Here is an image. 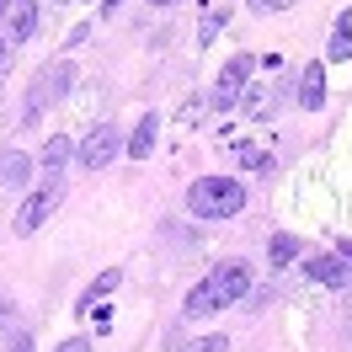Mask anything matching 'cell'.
<instances>
[{"label":"cell","instance_id":"6da1fadb","mask_svg":"<svg viewBox=\"0 0 352 352\" xmlns=\"http://www.w3.org/2000/svg\"><path fill=\"white\" fill-rule=\"evenodd\" d=\"M245 288H251V267H245V262H219L192 294H187L182 315H187V320H208V315H219V309L241 305Z\"/></svg>","mask_w":352,"mask_h":352},{"label":"cell","instance_id":"7a4b0ae2","mask_svg":"<svg viewBox=\"0 0 352 352\" xmlns=\"http://www.w3.org/2000/svg\"><path fill=\"white\" fill-rule=\"evenodd\" d=\"M245 208V187L235 176H198L187 192V214L192 219H235Z\"/></svg>","mask_w":352,"mask_h":352},{"label":"cell","instance_id":"3957f363","mask_svg":"<svg viewBox=\"0 0 352 352\" xmlns=\"http://www.w3.org/2000/svg\"><path fill=\"white\" fill-rule=\"evenodd\" d=\"M251 75H256V59H251V54H235V59L219 69V80H214V91H208V102H214L219 112H230V107H235V102L245 96Z\"/></svg>","mask_w":352,"mask_h":352},{"label":"cell","instance_id":"277c9868","mask_svg":"<svg viewBox=\"0 0 352 352\" xmlns=\"http://www.w3.org/2000/svg\"><path fill=\"white\" fill-rule=\"evenodd\" d=\"M69 86H75V65L69 59H59V65H48L38 80H32V96H27V123L38 118V112L48 107V102H59V96H69Z\"/></svg>","mask_w":352,"mask_h":352},{"label":"cell","instance_id":"5b68a950","mask_svg":"<svg viewBox=\"0 0 352 352\" xmlns=\"http://www.w3.org/2000/svg\"><path fill=\"white\" fill-rule=\"evenodd\" d=\"M59 198H65V187H59V182H43V187H38V192H32L16 214H11V230H16V235H38V230H43V219L59 208Z\"/></svg>","mask_w":352,"mask_h":352},{"label":"cell","instance_id":"8992f818","mask_svg":"<svg viewBox=\"0 0 352 352\" xmlns=\"http://www.w3.org/2000/svg\"><path fill=\"white\" fill-rule=\"evenodd\" d=\"M118 150H123L118 129H112V123H102V129H91L86 139H80V150H75V155H80V166H86V171H102Z\"/></svg>","mask_w":352,"mask_h":352},{"label":"cell","instance_id":"52a82bcc","mask_svg":"<svg viewBox=\"0 0 352 352\" xmlns=\"http://www.w3.org/2000/svg\"><path fill=\"white\" fill-rule=\"evenodd\" d=\"M299 107L305 112L326 107V65H305V75H299Z\"/></svg>","mask_w":352,"mask_h":352},{"label":"cell","instance_id":"ba28073f","mask_svg":"<svg viewBox=\"0 0 352 352\" xmlns=\"http://www.w3.org/2000/svg\"><path fill=\"white\" fill-rule=\"evenodd\" d=\"M38 11L43 0H11V43H27L38 32Z\"/></svg>","mask_w":352,"mask_h":352},{"label":"cell","instance_id":"9c48e42d","mask_svg":"<svg viewBox=\"0 0 352 352\" xmlns=\"http://www.w3.org/2000/svg\"><path fill=\"white\" fill-rule=\"evenodd\" d=\"M305 272L315 283H326V288H347V262H342V256H309Z\"/></svg>","mask_w":352,"mask_h":352},{"label":"cell","instance_id":"30bf717a","mask_svg":"<svg viewBox=\"0 0 352 352\" xmlns=\"http://www.w3.org/2000/svg\"><path fill=\"white\" fill-rule=\"evenodd\" d=\"M326 59H331V65H347V59H352V6L342 11V16H336V27H331Z\"/></svg>","mask_w":352,"mask_h":352},{"label":"cell","instance_id":"8fae6325","mask_svg":"<svg viewBox=\"0 0 352 352\" xmlns=\"http://www.w3.org/2000/svg\"><path fill=\"white\" fill-rule=\"evenodd\" d=\"M155 133H160V112H144L139 129H133V139H129V160H144V155L155 150Z\"/></svg>","mask_w":352,"mask_h":352},{"label":"cell","instance_id":"7c38bea8","mask_svg":"<svg viewBox=\"0 0 352 352\" xmlns=\"http://www.w3.org/2000/svg\"><path fill=\"white\" fill-rule=\"evenodd\" d=\"M230 22V6H219V0H203V22H198V48L214 43V32Z\"/></svg>","mask_w":352,"mask_h":352},{"label":"cell","instance_id":"4fadbf2b","mask_svg":"<svg viewBox=\"0 0 352 352\" xmlns=\"http://www.w3.org/2000/svg\"><path fill=\"white\" fill-rule=\"evenodd\" d=\"M65 160H69V139H65V133H54V139L43 144V176H48V182H59Z\"/></svg>","mask_w":352,"mask_h":352},{"label":"cell","instance_id":"5bb4252c","mask_svg":"<svg viewBox=\"0 0 352 352\" xmlns=\"http://www.w3.org/2000/svg\"><path fill=\"white\" fill-rule=\"evenodd\" d=\"M27 166H32V160H27L22 150H6V155H0V187H22Z\"/></svg>","mask_w":352,"mask_h":352},{"label":"cell","instance_id":"9a60e30c","mask_svg":"<svg viewBox=\"0 0 352 352\" xmlns=\"http://www.w3.org/2000/svg\"><path fill=\"white\" fill-rule=\"evenodd\" d=\"M118 283H123V272H118V267H107V272H102V278H96V283L86 288V299H80V309L91 315V305H96V299H107V294H112Z\"/></svg>","mask_w":352,"mask_h":352},{"label":"cell","instance_id":"2e32d148","mask_svg":"<svg viewBox=\"0 0 352 352\" xmlns=\"http://www.w3.org/2000/svg\"><path fill=\"white\" fill-rule=\"evenodd\" d=\"M214 107V102H208V91H192V96H187V102H182V112H176V123H182V129H192V123H203V112Z\"/></svg>","mask_w":352,"mask_h":352},{"label":"cell","instance_id":"e0dca14e","mask_svg":"<svg viewBox=\"0 0 352 352\" xmlns=\"http://www.w3.org/2000/svg\"><path fill=\"white\" fill-rule=\"evenodd\" d=\"M272 107H278V96L267 86H256L251 96H245V118H272Z\"/></svg>","mask_w":352,"mask_h":352},{"label":"cell","instance_id":"ac0fdd59","mask_svg":"<svg viewBox=\"0 0 352 352\" xmlns=\"http://www.w3.org/2000/svg\"><path fill=\"white\" fill-rule=\"evenodd\" d=\"M294 256H299V241L294 235H272V267H294Z\"/></svg>","mask_w":352,"mask_h":352},{"label":"cell","instance_id":"d6986e66","mask_svg":"<svg viewBox=\"0 0 352 352\" xmlns=\"http://www.w3.org/2000/svg\"><path fill=\"white\" fill-rule=\"evenodd\" d=\"M182 352H230V342L224 336H198V342H187Z\"/></svg>","mask_w":352,"mask_h":352},{"label":"cell","instance_id":"ffe728a7","mask_svg":"<svg viewBox=\"0 0 352 352\" xmlns=\"http://www.w3.org/2000/svg\"><path fill=\"white\" fill-rule=\"evenodd\" d=\"M54 352H91V342H86V336H69V342H59Z\"/></svg>","mask_w":352,"mask_h":352},{"label":"cell","instance_id":"44dd1931","mask_svg":"<svg viewBox=\"0 0 352 352\" xmlns=\"http://www.w3.org/2000/svg\"><path fill=\"white\" fill-rule=\"evenodd\" d=\"M6 69H11V38H0V80H6Z\"/></svg>","mask_w":352,"mask_h":352},{"label":"cell","instance_id":"7402d4cb","mask_svg":"<svg viewBox=\"0 0 352 352\" xmlns=\"http://www.w3.org/2000/svg\"><path fill=\"white\" fill-rule=\"evenodd\" d=\"M251 6H256V11H288L294 0H251Z\"/></svg>","mask_w":352,"mask_h":352},{"label":"cell","instance_id":"603a6c76","mask_svg":"<svg viewBox=\"0 0 352 352\" xmlns=\"http://www.w3.org/2000/svg\"><path fill=\"white\" fill-rule=\"evenodd\" d=\"M6 352H32V336H16V342H11Z\"/></svg>","mask_w":352,"mask_h":352},{"label":"cell","instance_id":"cb8c5ba5","mask_svg":"<svg viewBox=\"0 0 352 352\" xmlns=\"http://www.w3.org/2000/svg\"><path fill=\"white\" fill-rule=\"evenodd\" d=\"M6 320H11V299L0 294V331H6Z\"/></svg>","mask_w":352,"mask_h":352},{"label":"cell","instance_id":"d4e9b609","mask_svg":"<svg viewBox=\"0 0 352 352\" xmlns=\"http://www.w3.org/2000/svg\"><path fill=\"white\" fill-rule=\"evenodd\" d=\"M150 6H182V0H150Z\"/></svg>","mask_w":352,"mask_h":352},{"label":"cell","instance_id":"484cf974","mask_svg":"<svg viewBox=\"0 0 352 352\" xmlns=\"http://www.w3.org/2000/svg\"><path fill=\"white\" fill-rule=\"evenodd\" d=\"M342 256H352V241H342Z\"/></svg>","mask_w":352,"mask_h":352},{"label":"cell","instance_id":"4316f807","mask_svg":"<svg viewBox=\"0 0 352 352\" xmlns=\"http://www.w3.org/2000/svg\"><path fill=\"white\" fill-rule=\"evenodd\" d=\"M6 11H11V0H0V16H6Z\"/></svg>","mask_w":352,"mask_h":352},{"label":"cell","instance_id":"83f0119b","mask_svg":"<svg viewBox=\"0 0 352 352\" xmlns=\"http://www.w3.org/2000/svg\"><path fill=\"white\" fill-rule=\"evenodd\" d=\"M48 6H69V0H48Z\"/></svg>","mask_w":352,"mask_h":352}]
</instances>
